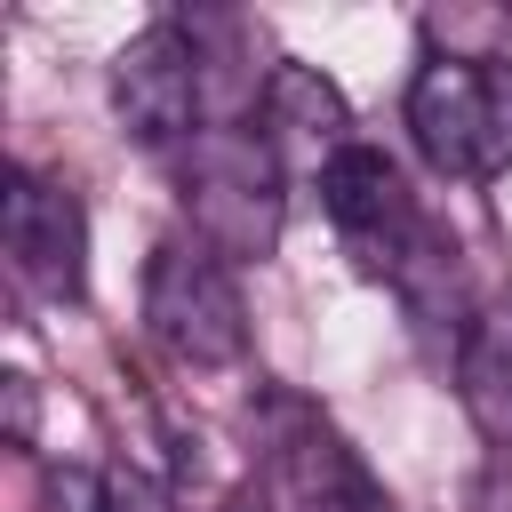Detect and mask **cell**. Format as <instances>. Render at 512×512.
<instances>
[{
    "label": "cell",
    "mask_w": 512,
    "mask_h": 512,
    "mask_svg": "<svg viewBox=\"0 0 512 512\" xmlns=\"http://www.w3.org/2000/svg\"><path fill=\"white\" fill-rule=\"evenodd\" d=\"M8 432L16 448H32V376H8Z\"/></svg>",
    "instance_id": "cell-12"
},
{
    "label": "cell",
    "mask_w": 512,
    "mask_h": 512,
    "mask_svg": "<svg viewBox=\"0 0 512 512\" xmlns=\"http://www.w3.org/2000/svg\"><path fill=\"white\" fill-rule=\"evenodd\" d=\"M264 512H392V496L328 416L280 400L264 440Z\"/></svg>",
    "instance_id": "cell-6"
},
{
    "label": "cell",
    "mask_w": 512,
    "mask_h": 512,
    "mask_svg": "<svg viewBox=\"0 0 512 512\" xmlns=\"http://www.w3.org/2000/svg\"><path fill=\"white\" fill-rule=\"evenodd\" d=\"M200 88H208L200 40H192V24H176V16L144 24V32L112 56V112H120V128H128L144 152H168V144H192V136H200Z\"/></svg>",
    "instance_id": "cell-5"
},
{
    "label": "cell",
    "mask_w": 512,
    "mask_h": 512,
    "mask_svg": "<svg viewBox=\"0 0 512 512\" xmlns=\"http://www.w3.org/2000/svg\"><path fill=\"white\" fill-rule=\"evenodd\" d=\"M184 208L216 256H272L280 240V144L264 128H200L184 144Z\"/></svg>",
    "instance_id": "cell-3"
},
{
    "label": "cell",
    "mask_w": 512,
    "mask_h": 512,
    "mask_svg": "<svg viewBox=\"0 0 512 512\" xmlns=\"http://www.w3.org/2000/svg\"><path fill=\"white\" fill-rule=\"evenodd\" d=\"M0 248H8V272L32 296L80 304V288H88V216H80L72 184H56L40 168H8V184H0Z\"/></svg>",
    "instance_id": "cell-7"
},
{
    "label": "cell",
    "mask_w": 512,
    "mask_h": 512,
    "mask_svg": "<svg viewBox=\"0 0 512 512\" xmlns=\"http://www.w3.org/2000/svg\"><path fill=\"white\" fill-rule=\"evenodd\" d=\"M104 512H176V504H168L160 480H144V472H112V504H104Z\"/></svg>",
    "instance_id": "cell-11"
},
{
    "label": "cell",
    "mask_w": 512,
    "mask_h": 512,
    "mask_svg": "<svg viewBox=\"0 0 512 512\" xmlns=\"http://www.w3.org/2000/svg\"><path fill=\"white\" fill-rule=\"evenodd\" d=\"M408 136L456 184L504 176L512 168V56H424L408 80Z\"/></svg>",
    "instance_id": "cell-2"
},
{
    "label": "cell",
    "mask_w": 512,
    "mask_h": 512,
    "mask_svg": "<svg viewBox=\"0 0 512 512\" xmlns=\"http://www.w3.org/2000/svg\"><path fill=\"white\" fill-rule=\"evenodd\" d=\"M320 208H328V224L344 232V248L360 256V272L392 280L408 304H424V288H440V280L456 288V264H448L440 232L416 216L392 152H376V144L352 136V144L320 168Z\"/></svg>",
    "instance_id": "cell-1"
},
{
    "label": "cell",
    "mask_w": 512,
    "mask_h": 512,
    "mask_svg": "<svg viewBox=\"0 0 512 512\" xmlns=\"http://www.w3.org/2000/svg\"><path fill=\"white\" fill-rule=\"evenodd\" d=\"M112 504V472H88V464H64L48 480V512H104Z\"/></svg>",
    "instance_id": "cell-10"
},
{
    "label": "cell",
    "mask_w": 512,
    "mask_h": 512,
    "mask_svg": "<svg viewBox=\"0 0 512 512\" xmlns=\"http://www.w3.org/2000/svg\"><path fill=\"white\" fill-rule=\"evenodd\" d=\"M144 320L168 360L184 368H232L248 360V304L232 264L208 240H160L144 264Z\"/></svg>",
    "instance_id": "cell-4"
},
{
    "label": "cell",
    "mask_w": 512,
    "mask_h": 512,
    "mask_svg": "<svg viewBox=\"0 0 512 512\" xmlns=\"http://www.w3.org/2000/svg\"><path fill=\"white\" fill-rule=\"evenodd\" d=\"M352 112H344V88L328 80V72H312V64H272L264 72V136L280 144V160L288 152H304V160H336L352 136Z\"/></svg>",
    "instance_id": "cell-8"
},
{
    "label": "cell",
    "mask_w": 512,
    "mask_h": 512,
    "mask_svg": "<svg viewBox=\"0 0 512 512\" xmlns=\"http://www.w3.org/2000/svg\"><path fill=\"white\" fill-rule=\"evenodd\" d=\"M456 392H464V416H472L488 440H512V296H496V304H480V312L464 320Z\"/></svg>",
    "instance_id": "cell-9"
}]
</instances>
